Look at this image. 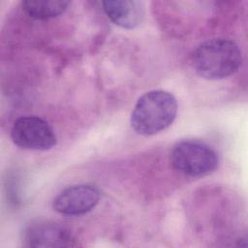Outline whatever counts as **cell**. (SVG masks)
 <instances>
[{
	"instance_id": "cell-7",
	"label": "cell",
	"mask_w": 248,
	"mask_h": 248,
	"mask_svg": "<svg viewBox=\"0 0 248 248\" xmlns=\"http://www.w3.org/2000/svg\"><path fill=\"white\" fill-rule=\"evenodd\" d=\"M107 16L116 25L133 29L143 20L145 9L142 1L116 0L102 2Z\"/></svg>"
},
{
	"instance_id": "cell-2",
	"label": "cell",
	"mask_w": 248,
	"mask_h": 248,
	"mask_svg": "<svg viewBox=\"0 0 248 248\" xmlns=\"http://www.w3.org/2000/svg\"><path fill=\"white\" fill-rule=\"evenodd\" d=\"M242 54L232 41L211 39L201 44L192 54L196 73L206 79H222L233 75L241 66Z\"/></svg>"
},
{
	"instance_id": "cell-4",
	"label": "cell",
	"mask_w": 248,
	"mask_h": 248,
	"mask_svg": "<svg viewBox=\"0 0 248 248\" xmlns=\"http://www.w3.org/2000/svg\"><path fill=\"white\" fill-rule=\"evenodd\" d=\"M11 138L16 145L28 150H48L57 142L56 135L48 122L35 115L17 118L12 126Z\"/></svg>"
},
{
	"instance_id": "cell-5",
	"label": "cell",
	"mask_w": 248,
	"mask_h": 248,
	"mask_svg": "<svg viewBox=\"0 0 248 248\" xmlns=\"http://www.w3.org/2000/svg\"><path fill=\"white\" fill-rule=\"evenodd\" d=\"M101 193L93 184H77L61 191L53 200L52 205L56 212L78 216L91 211L99 202Z\"/></svg>"
},
{
	"instance_id": "cell-8",
	"label": "cell",
	"mask_w": 248,
	"mask_h": 248,
	"mask_svg": "<svg viewBox=\"0 0 248 248\" xmlns=\"http://www.w3.org/2000/svg\"><path fill=\"white\" fill-rule=\"evenodd\" d=\"M67 0H25L21 2L22 10L36 19H48L64 14L70 7Z\"/></svg>"
},
{
	"instance_id": "cell-3",
	"label": "cell",
	"mask_w": 248,
	"mask_h": 248,
	"mask_svg": "<svg viewBox=\"0 0 248 248\" xmlns=\"http://www.w3.org/2000/svg\"><path fill=\"white\" fill-rule=\"evenodd\" d=\"M172 168L188 176H202L216 170L219 158L216 151L199 140L177 142L170 152Z\"/></svg>"
},
{
	"instance_id": "cell-1",
	"label": "cell",
	"mask_w": 248,
	"mask_h": 248,
	"mask_svg": "<svg viewBox=\"0 0 248 248\" xmlns=\"http://www.w3.org/2000/svg\"><path fill=\"white\" fill-rule=\"evenodd\" d=\"M177 108L176 98L170 92L150 90L138 99L131 113V126L140 135H155L171 125Z\"/></svg>"
},
{
	"instance_id": "cell-6",
	"label": "cell",
	"mask_w": 248,
	"mask_h": 248,
	"mask_svg": "<svg viewBox=\"0 0 248 248\" xmlns=\"http://www.w3.org/2000/svg\"><path fill=\"white\" fill-rule=\"evenodd\" d=\"M23 240L28 247H70L75 238L64 226L50 221H38L28 226Z\"/></svg>"
}]
</instances>
